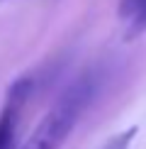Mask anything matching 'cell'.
I'll list each match as a JSON object with an SVG mask.
<instances>
[{
    "mask_svg": "<svg viewBox=\"0 0 146 149\" xmlns=\"http://www.w3.org/2000/svg\"><path fill=\"white\" fill-rule=\"evenodd\" d=\"M134 137H136V127H129L127 132H119V134H114V137L110 139L105 147H100V149H129Z\"/></svg>",
    "mask_w": 146,
    "mask_h": 149,
    "instance_id": "cell-4",
    "label": "cell"
},
{
    "mask_svg": "<svg viewBox=\"0 0 146 149\" xmlns=\"http://www.w3.org/2000/svg\"><path fill=\"white\" fill-rule=\"evenodd\" d=\"M32 95V81L27 76L17 78L8 88V98L0 110V149H12L15 147V134H17V122H20L22 108Z\"/></svg>",
    "mask_w": 146,
    "mask_h": 149,
    "instance_id": "cell-2",
    "label": "cell"
},
{
    "mask_svg": "<svg viewBox=\"0 0 146 149\" xmlns=\"http://www.w3.org/2000/svg\"><path fill=\"white\" fill-rule=\"evenodd\" d=\"M119 15L129 22L132 34L146 32V0H122L119 3Z\"/></svg>",
    "mask_w": 146,
    "mask_h": 149,
    "instance_id": "cell-3",
    "label": "cell"
},
{
    "mask_svg": "<svg viewBox=\"0 0 146 149\" xmlns=\"http://www.w3.org/2000/svg\"><path fill=\"white\" fill-rule=\"evenodd\" d=\"M95 88L97 86H95L93 76L78 78L59 98V103L41 117V122L34 127V132L22 144V149H59L66 142V137L73 132L83 110L90 105V100L95 95Z\"/></svg>",
    "mask_w": 146,
    "mask_h": 149,
    "instance_id": "cell-1",
    "label": "cell"
}]
</instances>
